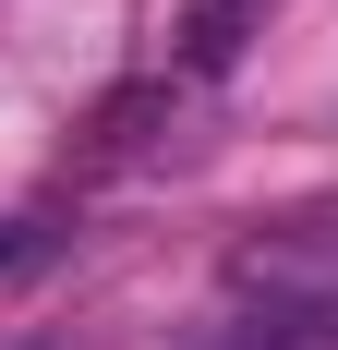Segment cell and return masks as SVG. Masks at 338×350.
Returning a JSON list of instances; mask_svg holds the SVG:
<instances>
[{
	"label": "cell",
	"instance_id": "cell-1",
	"mask_svg": "<svg viewBox=\"0 0 338 350\" xmlns=\"http://www.w3.org/2000/svg\"><path fill=\"white\" fill-rule=\"evenodd\" d=\"M230 302H266V326H302V350L338 326V206H302L230 242Z\"/></svg>",
	"mask_w": 338,
	"mask_h": 350
},
{
	"label": "cell",
	"instance_id": "cell-2",
	"mask_svg": "<svg viewBox=\"0 0 338 350\" xmlns=\"http://www.w3.org/2000/svg\"><path fill=\"white\" fill-rule=\"evenodd\" d=\"M254 25H266V0H181V25H169V61L194 72H230L242 49H254Z\"/></svg>",
	"mask_w": 338,
	"mask_h": 350
}]
</instances>
